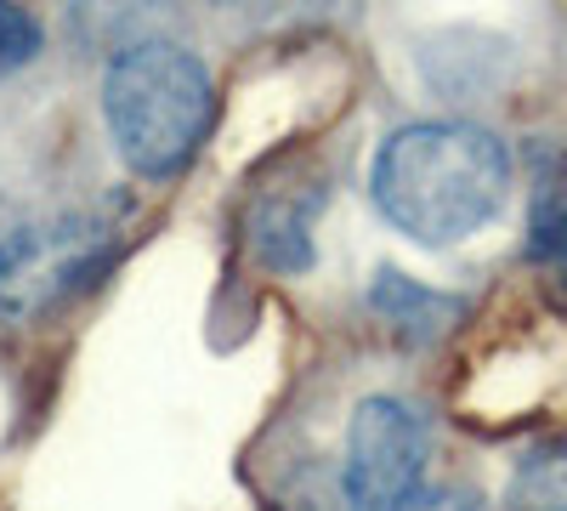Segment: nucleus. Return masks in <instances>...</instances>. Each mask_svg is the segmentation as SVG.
Here are the masks:
<instances>
[{
	"instance_id": "nucleus-1",
	"label": "nucleus",
	"mask_w": 567,
	"mask_h": 511,
	"mask_svg": "<svg viewBox=\"0 0 567 511\" xmlns=\"http://www.w3.org/2000/svg\"><path fill=\"white\" fill-rule=\"evenodd\" d=\"M369 194L414 245H460L499 216L511 194V154L471 120H414L374 149Z\"/></svg>"
},
{
	"instance_id": "nucleus-2",
	"label": "nucleus",
	"mask_w": 567,
	"mask_h": 511,
	"mask_svg": "<svg viewBox=\"0 0 567 511\" xmlns=\"http://www.w3.org/2000/svg\"><path fill=\"white\" fill-rule=\"evenodd\" d=\"M103 125L131 176L165 182L194 165L216 125V80L171 34L125 40L103 69Z\"/></svg>"
},
{
	"instance_id": "nucleus-3",
	"label": "nucleus",
	"mask_w": 567,
	"mask_h": 511,
	"mask_svg": "<svg viewBox=\"0 0 567 511\" xmlns=\"http://www.w3.org/2000/svg\"><path fill=\"white\" fill-rule=\"evenodd\" d=\"M120 239H125L120 205H85L18 222L12 234H0V318L34 324L69 296L91 290L114 267Z\"/></svg>"
},
{
	"instance_id": "nucleus-4",
	"label": "nucleus",
	"mask_w": 567,
	"mask_h": 511,
	"mask_svg": "<svg viewBox=\"0 0 567 511\" xmlns=\"http://www.w3.org/2000/svg\"><path fill=\"white\" fill-rule=\"evenodd\" d=\"M425 421L398 392L358 398L341 443V505L347 511H409L425 489Z\"/></svg>"
},
{
	"instance_id": "nucleus-5",
	"label": "nucleus",
	"mask_w": 567,
	"mask_h": 511,
	"mask_svg": "<svg viewBox=\"0 0 567 511\" xmlns=\"http://www.w3.org/2000/svg\"><path fill=\"white\" fill-rule=\"evenodd\" d=\"M369 302H374V313H381L392 330L409 336V341H437L449 324L460 318V302H454V296L425 290V285H414V278H403V273H381V278H374Z\"/></svg>"
},
{
	"instance_id": "nucleus-6",
	"label": "nucleus",
	"mask_w": 567,
	"mask_h": 511,
	"mask_svg": "<svg viewBox=\"0 0 567 511\" xmlns=\"http://www.w3.org/2000/svg\"><path fill=\"white\" fill-rule=\"evenodd\" d=\"M323 194H290V200H261L256 205V256L272 262L278 273H301L312 267V211Z\"/></svg>"
},
{
	"instance_id": "nucleus-7",
	"label": "nucleus",
	"mask_w": 567,
	"mask_h": 511,
	"mask_svg": "<svg viewBox=\"0 0 567 511\" xmlns=\"http://www.w3.org/2000/svg\"><path fill=\"white\" fill-rule=\"evenodd\" d=\"M528 256L545 267V290L567 313V182L539 188L534 222H528Z\"/></svg>"
},
{
	"instance_id": "nucleus-8",
	"label": "nucleus",
	"mask_w": 567,
	"mask_h": 511,
	"mask_svg": "<svg viewBox=\"0 0 567 511\" xmlns=\"http://www.w3.org/2000/svg\"><path fill=\"white\" fill-rule=\"evenodd\" d=\"M511 511H567V438L539 443L516 460Z\"/></svg>"
},
{
	"instance_id": "nucleus-9",
	"label": "nucleus",
	"mask_w": 567,
	"mask_h": 511,
	"mask_svg": "<svg viewBox=\"0 0 567 511\" xmlns=\"http://www.w3.org/2000/svg\"><path fill=\"white\" fill-rule=\"evenodd\" d=\"M40 18L29 7H0V74H12L40 58Z\"/></svg>"
},
{
	"instance_id": "nucleus-10",
	"label": "nucleus",
	"mask_w": 567,
	"mask_h": 511,
	"mask_svg": "<svg viewBox=\"0 0 567 511\" xmlns=\"http://www.w3.org/2000/svg\"><path fill=\"white\" fill-rule=\"evenodd\" d=\"M409 511H483V500L471 489H425Z\"/></svg>"
}]
</instances>
